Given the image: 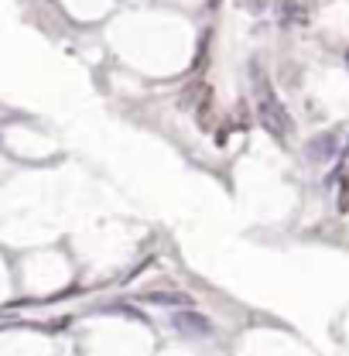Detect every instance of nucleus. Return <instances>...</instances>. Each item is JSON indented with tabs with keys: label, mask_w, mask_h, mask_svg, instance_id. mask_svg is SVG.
Here are the masks:
<instances>
[{
	"label": "nucleus",
	"mask_w": 349,
	"mask_h": 356,
	"mask_svg": "<svg viewBox=\"0 0 349 356\" xmlns=\"http://www.w3.org/2000/svg\"><path fill=\"white\" fill-rule=\"evenodd\" d=\"M261 120H263V127L274 134V137H288V131H291V120H288V113H284V106L277 103V96L270 92H261Z\"/></svg>",
	"instance_id": "1"
},
{
	"label": "nucleus",
	"mask_w": 349,
	"mask_h": 356,
	"mask_svg": "<svg viewBox=\"0 0 349 356\" xmlns=\"http://www.w3.org/2000/svg\"><path fill=\"white\" fill-rule=\"evenodd\" d=\"M185 103L195 110L199 127H202V131H213V92H209V86L195 83V86L185 92Z\"/></svg>",
	"instance_id": "2"
},
{
	"label": "nucleus",
	"mask_w": 349,
	"mask_h": 356,
	"mask_svg": "<svg viewBox=\"0 0 349 356\" xmlns=\"http://www.w3.org/2000/svg\"><path fill=\"white\" fill-rule=\"evenodd\" d=\"M281 17L288 24H308L311 21V0H281Z\"/></svg>",
	"instance_id": "3"
},
{
	"label": "nucleus",
	"mask_w": 349,
	"mask_h": 356,
	"mask_svg": "<svg viewBox=\"0 0 349 356\" xmlns=\"http://www.w3.org/2000/svg\"><path fill=\"white\" fill-rule=\"evenodd\" d=\"M267 3H270V0H240V7H243V10H250V14H261Z\"/></svg>",
	"instance_id": "4"
},
{
	"label": "nucleus",
	"mask_w": 349,
	"mask_h": 356,
	"mask_svg": "<svg viewBox=\"0 0 349 356\" xmlns=\"http://www.w3.org/2000/svg\"><path fill=\"white\" fill-rule=\"evenodd\" d=\"M346 62H349V51H346Z\"/></svg>",
	"instance_id": "5"
}]
</instances>
